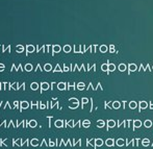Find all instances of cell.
Returning a JSON list of instances; mask_svg holds the SVG:
<instances>
[{"label": "cell", "instance_id": "cell-6", "mask_svg": "<svg viewBox=\"0 0 153 149\" xmlns=\"http://www.w3.org/2000/svg\"><path fill=\"white\" fill-rule=\"evenodd\" d=\"M3 65H2V64H0V71H2V70H3Z\"/></svg>", "mask_w": 153, "mask_h": 149}, {"label": "cell", "instance_id": "cell-5", "mask_svg": "<svg viewBox=\"0 0 153 149\" xmlns=\"http://www.w3.org/2000/svg\"><path fill=\"white\" fill-rule=\"evenodd\" d=\"M53 49H54V51H56V52H59V47H53Z\"/></svg>", "mask_w": 153, "mask_h": 149}, {"label": "cell", "instance_id": "cell-4", "mask_svg": "<svg viewBox=\"0 0 153 149\" xmlns=\"http://www.w3.org/2000/svg\"><path fill=\"white\" fill-rule=\"evenodd\" d=\"M50 65H46V66H45V69H46V70H50Z\"/></svg>", "mask_w": 153, "mask_h": 149}, {"label": "cell", "instance_id": "cell-2", "mask_svg": "<svg viewBox=\"0 0 153 149\" xmlns=\"http://www.w3.org/2000/svg\"><path fill=\"white\" fill-rule=\"evenodd\" d=\"M23 50H24V47L21 46V45H19V46H18V50H17V52H18V53H21V52H23Z\"/></svg>", "mask_w": 153, "mask_h": 149}, {"label": "cell", "instance_id": "cell-1", "mask_svg": "<svg viewBox=\"0 0 153 149\" xmlns=\"http://www.w3.org/2000/svg\"><path fill=\"white\" fill-rule=\"evenodd\" d=\"M34 51V47L32 45H27L26 46V55H28L30 52H33Z\"/></svg>", "mask_w": 153, "mask_h": 149}, {"label": "cell", "instance_id": "cell-3", "mask_svg": "<svg viewBox=\"0 0 153 149\" xmlns=\"http://www.w3.org/2000/svg\"><path fill=\"white\" fill-rule=\"evenodd\" d=\"M31 69H32V65L27 64V65H26V70H27V71H30Z\"/></svg>", "mask_w": 153, "mask_h": 149}]
</instances>
